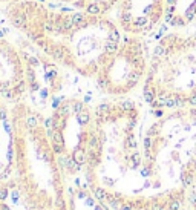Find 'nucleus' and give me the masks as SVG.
Listing matches in <instances>:
<instances>
[{"mask_svg": "<svg viewBox=\"0 0 196 210\" xmlns=\"http://www.w3.org/2000/svg\"><path fill=\"white\" fill-rule=\"evenodd\" d=\"M9 25L61 67L95 78L122 38L115 18L43 2L14 0L3 5Z\"/></svg>", "mask_w": 196, "mask_h": 210, "instance_id": "1", "label": "nucleus"}, {"mask_svg": "<svg viewBox=\"0 0 196 210\" xmlns=\"http://www.w3.org/2000/svg\"><path fill=\"white\" fill-rule=\"evenodd\" d=\"M11 162L21 199L29 210H67L64 172L46 127V118L29 103L11 109Z\"/></svg>", "mask_w": 196, "mask_h": 210, "instance_id": "2", "label": "nucleus"}, {"mask_svg": "<svg viewBox=\"0 0 196 210\" xmlns=\"http://www.w3.org/2000/svg\"><path fill=\"white\" fill-rule=\"evenodd\" d=\"M93 115L95 126L83 172L89 190L98 185L110 192L121 176L142 167L136 139L139 109L132 100L106 101L93 109Z\"/></svg>", "mask_w": 196, "mask_h": 210, "instance_id": "3", "label": "nucleus"}, {"mask_svg": "<svg viewBox=\"0 0 196 210\" xmlns=\"http://www.w3.org/2000/svg\"><path fill=\"white\" fill-rule=\"evenodd\" d=\"M142 97L152 109L196 106V32L176 29L158 38Z\"/></svg>", "mask_w": 196, "mask_h": 210, "instance_id": "4", "label": "nucleus"}, {"mask_svg": "<svg viewBox=\"0 0 196 210\" xmlns=\"http://www.w3.org/2000/svg\"><path fill=\"white\" fill-rule=\"evenodd\" d=\"M93 126V109L84 100L72 97L57 101L51 116L46 118L52 147L66 175H77L84 169Z\"/></svg>", "mask_w": 196, "mask_h": 210, "instance_id": "5", "label": "nucleus"}, {"mask_svg": "<svg viewBox=\"0 0 196 210\" xmlns=\"http://www.w3.org/2000/svg\"><path fill=\"white\" fill-rule=\"evenodd\" d=\"M150 52L144 37L124 34L115 52L98 71L95 81L104 94L122 97L145 80Z\"/></svg>", "mask_w": 196, "mask_h": 210, "instance_id": "6", "label": "nucleus"}, {"mask_svg": "<svg viewBox=\"0 0 196 210\" xmlns=\"http://www.w3.org/2000/svg\"><path fill=\"white\" fill-rule=\"evenodd\" d=\"M170 0H119L115 8V20L122 34L136 37L153 35L167 17Z\"/></svg>", "mask_w": 196, "mask_h": 210, "instance_id": "7", "label": "nucleus"}, {"mask_svg": "<svg viewBox=\"0 0 196 210\" xmlns=\"http://www.w3.org/2000/svg\"><path fill=\"white\" fill-rule=\"evenodd\" d=\"M20 48L26 60V80L31 95H38L41 101L54 97L63 87L61 66L49 58L28 40H24Z\"/></svg>", "mask_w": 196, "mask_h": 210, "instance_id": "8", "label": "nucleus"}, {"mask_svg": "<svg viewBox=\"0 0 196 210\" xmlns=\"http://www.w3.org/2000/svg\"><path fill=\"white\" fill-rule=\"evenodd\" d=\"M29 94L26 60L18 44L0 35V98L11 103L23 101Z\"/></svg>", "mask_w": 196, "mask_h": 210, "instance_id": "9", "label": "nucleus"}, {"mask_svg": "<svg viewBox=\"0 0 196 210\" xmlns=\"http://www.w3.org/2000/svg\"><path fill=\"white\" fill-rule=\"evenodd\" d=\"M196 18V0H170L165 23L175 29L188 26Z\"/></svg>", "mask_w": 196, "mask_h": 210, "instance_id": "10", "label": "nucleus"}, {"mask_svg": "<svg viewBox=\"0 0 196 210\" xmlns=\"http://www.w3.org/2000/svg\"><path fill=\"white\" fill-rule=\"evenodd\" d=\"M43 2L72 8V9H80V11H86V12L109 15L110 12L115 11L119 0H43Z\"/></svg>", "mask_w": 196, "mask_h": 210, "instance_id": "11", "label": "nucleus"}, {"mask_svg": "<svg viewBox=\"0 0 196 210\" xmlns=\"http://www.w3.org/2000/svg\"><path fill=\"white\" fill-rule=\"evenodd\" d=\"M168 210H179L181 208V199H178V198H170V201H168Z\"/></svg>", "mask_w": 196, "mask_h": 210, "instance_id": "12", "label": "nucleus"}, {"mask_svg": "<svg viewBox=\"0 0 196 210\" xmlns=\"http://www.w3.org/2000/svg\"><path fill=\"white\" fill-rule=\"evenodd\" d=\"M188 201H190L191 204H194V205H196V192H190V196H188Z\"/></svg>", "mask_w": 196, "mask_h": 210, "instance_id": "13", "label": "nucleus"}, {"mask_svg": "<svg viewBox=\"0 0 196 210\" xmlns=\"http://www.w3.org/2000/svg\"><path fill=\"white\" fill-rule=\"evenodd\" d=\"M0 210H11V208H9V207H8L3 201H0Z\"/></svg>", "mask_w": 196, "mask_h": 210, "instance_id": "14", "label": "nucleus"}, {"mask_svg": "<svg viewBox=\"0 0 196 210\" xmlns=\"http://www.w3.org/2000/svg\"><path fill=\"white\" fill-rule=\"evenodd\" d=\"M14 0H0V5H6V3H11Z\"/></svg>", "mask_w": 196, "mask_h": 210, "instance_id": "15", "label": "nucleus"}]
</instances>
